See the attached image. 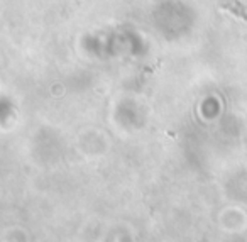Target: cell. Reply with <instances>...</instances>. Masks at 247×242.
Returning <instances> with one entry per match:
<instances>
[{"label": "cell", "mask_w": 247, "mask_h": 242, "mask_svg": "<svg viewBox=\"0 0 247 242\" xmlns=\"http://www.w3.org/2000/svg\"><path fill=\"white\" fill-rule=\"evenodd\" d=\"M220 7L230 10L232 14L247 20V5H242L239 0H220Z\"/></svg>", "instance_id": "1"}]
</instances>
